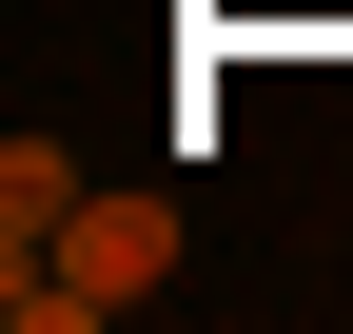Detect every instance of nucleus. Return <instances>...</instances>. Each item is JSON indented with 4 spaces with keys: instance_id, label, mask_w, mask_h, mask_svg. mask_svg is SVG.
<instances>
[{
    "instance_id": "1",
    "label": "nucleus",
    "mask_w": 353,
    "mask_h": 334,
    "mask_svg": "<svg viewBox=\"0 0 353 334\" xmlns=\"http://www.w3.org/2000/svg\"><path fill=\"white\" fill-rule=\"evenodd\" d=\"M157 275H176V197H79V217H59V256H39V275H0V315H20V334H118Z\"/></svg>"
},
{
    "instance_id": "2",
    "label": "nucleus",
    "mask_w": 353,
    "mask_h": 334,
    "mask_svg": "<svg viewBox=\"0 0 353 334\" xmlns=\"http://www.w3.org/2000/svg\"><path fill=\"white\" fill-rule=\"evenodd\" d=\"M59 217H79V157H59V118H20V138H0V275L59 256Z\"/></svg>"
}]
</instances>
